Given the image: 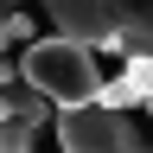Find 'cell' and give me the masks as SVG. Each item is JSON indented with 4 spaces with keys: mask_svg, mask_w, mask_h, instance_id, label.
<instances>
[{
    "mask_svg": "<svg viewBox=\"0 0 153 153\" xmlns=\"http://www.w3.org/2000/svg\"><path fill=\"white\" fill-rule=\"evenodd\" d=\"M38 7L64 38L121 57H153V0H38Z\"/></svg>",
    "mask_w": 153,
    "mask_h": 153,
    "instance_id": "1",
    "label": "cell"
},
{
    "mask_svg": "<svg viewBox=\"0 0 153 153\" xmlns=\"http://www.w3.org/2000/svg\"><path fill=\"white\" fill-rule=\"evenodd\" d=\"M19 76H26L32 89H45L57 108H89L102 102L108 76L96 70V45H83V38H32L26 51H19Z\"/></svg>",
    "mask_w": 153,
    "mask_h": 153,
    "instance_id": "2",
    "label": "cell"
},
{
    "mask_svg": "<svg viewBox=\"0 0 153 153\" xmlns=\"http://www.w3.org/2000/svg\"><path fill=\"white\" fill-rule=\"evenodd\" d=\"M57 147L64 153H140V128L128 108L89 102V108H57Z\"/></svg>",
    "mask_w": 153,
    "mask_h": 153,
    "instance_id": "3",
    "label": "cell"
},
{
    "mask_svg": "<svg viewBox=\"0 0 153 153\" xmlns=\"http://www.w3.org/2000/svg\"><path fill=\"white\" fill-rule=\"evenodd\" d=\"M0 83H7V89H0V102H7V128H0V153H32L38 147V128H45L51 121V96L45 89H32L26 83V76H19V64L7 70V76H0Z\"/></svg>",
    "mask_w": 153,
    "mask_h": 153,
    "instance_id": "4",
    "label": "cell"
},
{
    "mask_svg": "<svg viewBox=\"0 0 153 153\" xmlns=\"http://www.w3.org/2000/svg\"><path fill=\"white\" fill-rule=\"evenodd\" d=\"M7 45H32V19L19 13V7L7 13Z\"/></svg>",
    "mask_w": 153,
    "mask_h": 153,
    "instance_id": "5",
    "label": "cell"
},
{
    "mask_svg": "<svg viewBox=\"0 0 153 153\" xmlns=\"http://www.w3.org/2000/svg\"><path fill=\"white\" fill-rule=\"evenodd\" d=\"M147 115H153V102H147Z\"/></svg>",
    "mask_w": 153,
    "mask_h": 153,
    "instance_id": "6",
    "label": "cell"
}]
</instances>
